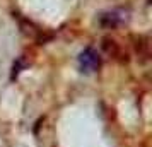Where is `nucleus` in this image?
<instances>
[{
    "label": "nucleus",
    "instance_id": "f257e3e1",
    "mask_svg": "<svg viewBox=\"0 0 152 147\" xmlns=\"http://www.w3.org/2000/svg\"><path fill=\"white\" fill-rule=\"evenodd\" d=\"M79 67L84 74H92L101 67V55L92 46H87L79 55Z\"/></svg>",
    "mask_w": 152,
    "mask_h": 147
},
{
    "label": "nucleus",
    "instance_id": "f03ea898",
    "mask_svg": "<svg viewBox=\"0 0 152 147\" xmlns=\"http://www.w3.org/2000/svg\"><path fill=\"white\" fill-rule=\"evenodd\" d=\"M126 21V12H125L123 9H115V10H108V12H104L101 17H99V22H101V26L108 29H113L120 26V24H123Z\"/></svg>",
    "mask_w": 152,
    "mask_h": 147
},
{
    "label": "nucleus",
    "instance_id": "7ed1b4c3",
    "mask_svg": "<svg viewBox=\"0 0 152 147\" xmlns=\"http://www.w3.org/2000/svg\"><path fill=\"white\" fill-rule=\"evenodd\" d=\"M103 46H104V50H106L108 53H118V46H116V43L113 41V39H104Z\"/></svg>",
    "mask_w": 152,
    "mask_h": 147
},
{
    "label": "nucleus",
    "instance_id": "20e7f679",
    "mask_svg": "<svg viewBox=\"0 0 152 147\" xmlns=\"http://www.w3.org/2000/svg\"><path fill=\"white\" fill-rule=\"evenodd\" d=\"M24 67V62L21 60H17V63H14V70H12V79H15L17 75H19V72H21V69Z\"/></svg>",
    "mask_w": 152,
    "mask_h": 147
}]
</instances>
